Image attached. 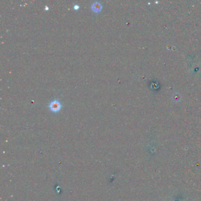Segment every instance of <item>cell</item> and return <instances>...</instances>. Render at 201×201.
Wrapping results in <instances>:
<instances>
[{"label":"cell","mask_w":201,"mask_h":201,"mask_svg":"<svg viewBox=\"0 0 201 201\" xmlns=\"http://www.w3.org/2000/svg\"><path fill=\"white\" fill-rule=\"evenodd\" d=\"M48 7L47 6H45V9L46 10H48Z\"/></svg>","instance_id":"cell-4"},{"label":"cell","mask_w":201,"mask_h":201,"mask_svg":"<svg viewBox=\"0 0 201 201\" xmlns=\"http://www.w3.org/2000/svg\"><path fill=\"white\" fill-rule=\"evenodd\" d=\"M74 9H75V10H77V9H79V7H80V6H79V5L78 4H74Z\"/></svg>","instance_id":"cell-3"},{"label":"cell","mask_w":201,"mask_h":201,"mask_svg":"<svg viewBox=\"0 0 201 201\" xmlns=\"http://www.w3.org/2000/svg\"><path fill=\"white\" fill-rule=\"evenodd\" d=\"M92 9L93 10V11H94L95 12H99L101 10L102 8V5L100 3V2L99 1H94V2H93V4L91 6Z\"/></svg>","instance_id":"cell-2"},{"label":"cell","mask_w":201,"mask_h":201,"mask_svg":"<svg viewBox=\"0 0 201 201\" xmlns=\"http://www.w3.org/2000/svg\"><path fill=\"white\" fill-rule=\"evenodd\" d=\"M61 104L58 100L54 99L49 104V107L50 110L54 112H58L60 110Z\"/></svg>","instance_id":"cell-1"}]
</instances>
